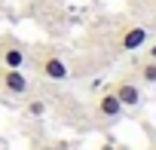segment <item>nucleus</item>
<instances>
[{
    "label": "nucleus",
    "instance_id": "0eeeda50",
    "mask_svg": "<svg viewBox=\"0 0 156 150\" xmlns=\"http://www.w3.org/2000/svg\"><path fill=\"white\" fill-rule=\"evenodd\" d=\"M138 77H141V83L156 86V61H153V58H147V61L138 67Z\"/></svg>",
    "mask_w": 156,
    "mask_h": 150
},
{
    "label": "nucleus",
    "instance_id": "f03ea898",
    "mask_svg": "<svg viewBox=\"0 0 156 150\" xmlns=\"http://www.w3.org/2000/svg\"><path fill=\"white\" fill-rule=\"evenodd\" d=\"M0 89L6 95H28L31 83L22 73V67H0Z\"/></svg>",
    "mask_w": 156,
    "mask_h": 150
},
{
    "label": "nucleus",
    "instance_id": "423d86ee",
    "mask_svg": "<svg viewBox=\"0 0 156 150\" xmlns=\"http://www.w3.org/2000/svg\"><path fill=\"white\" fill-rule=\"evenodd\" d=\"M0 64L3 67H25V49L19 43H0Z\"/></svg>",
    "mask_w": 156,
    "mask_h": 150
},
{
    "label": "nucleus",
    "instance_id": "20e7f679",
    "mask_svg": "<svg viewBox=\"0 0 156 150\" xmlns=\"http://www.w3.org/2000/svg\"><path fill=\"white\" fill-rule=\"evenodd\" d=\"M113 95L119 98V104H122V107H138V104H141V98H144V95H141V86H138V83H132V80H119V83L113 86Z\"/></svg>",
    "mask_w": 156,
    "mask_h": 150
},
{
    "label": "nucleus",
    "instance_id": "39448f33",
    "mask_svg": "<svg viewBox=\"0 0 156 150\" xmlns=\"http://www.w3.org/2000/svg\"><path fill=\"white\" fill-rule=\"evenodd\" d=\"M144 43H147V28H141V25H132V28H126L119 34V49L122 52H135Z\"/></svg>",
    "mask_w": 156,
    "mask_h": 150
},
{
    "label": "nucleus",
    "instance_id": "6e6552de",
    "mask_svg": "<svg viewBox=\"0 0 156 150\" xmlns=\"http://www.w3.org/2000/svg\"><path fill=\"white\" fill-rule=\"evenodd\" d=\"M25 113H28V116H43V113H46V104H43L40 98H31V101L25 104Z\"/></svg>",
    "mask_w": 156,
    "mask_h": 150
},
{
    "label": "nucleus",
    "instance_id": "1a4fd4ad",
    "mask_svg": "<svg viewBox=\"0 0 156 150\" xmlns=\"http://www.w3.org/2000/svg\"><path fill=\"white\" fill-rule=\"evenodd\" d=\"M147 58H153V61H156V43H153V46L147 49Z\"/></svg>",
    "mask_w": 156,
    "mask_h": 150
},
{
    "label": "nucleus",
    "instance_id": "f257e3e1",
    "mask_svg": "<svg viewBox=\"0 0 156 150\" xmlns=\"http://www.w3.org/2000/svg\"><path fill=\"white\" fill-rule=\"evenodd\" d=\"M37 70L43 73L46 80H55V83H61V80H67V77H70L67 61H64L61 55H55V52H46V55H40V58H37Z\"/></svg>",
    "mask_w": 156,
    "mask_h": 150
},
{
    "label": "nucleus",
    "instance_id": "7ed1b4c3",
    "mask_svg": "<svg viewBox=\"0 0 156 150\" xmlns=\"http://www.w3.org/2000/svg\"><path fill=\"white\" fill-rule=\"evenodd\" d=\"M122 110H126V107L119 104V98L113 95V89H107V92L95 101V113H98L101 120H119V116H122Z\"/></svg>",
    "mask_w": 156,
    "mask_h": 150
}]
</instances>
